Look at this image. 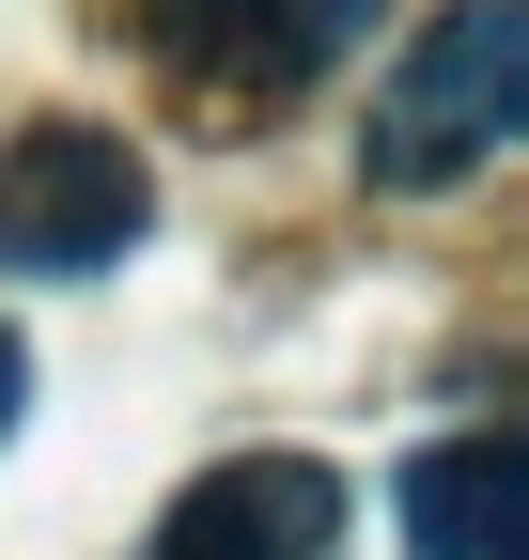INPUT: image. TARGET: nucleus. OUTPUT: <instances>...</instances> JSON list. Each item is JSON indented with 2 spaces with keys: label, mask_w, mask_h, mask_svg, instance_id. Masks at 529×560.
Here are the masks:
<instances>
[{
  "label": "nucleus",
  "mask_w": 529,
  "mask_h": 560,
  "mask_svg": "<svg viewBox=\"0 0 529 560\" xmlns=\"http://www.w3.org/2000/svg\"><path fill=\"white\" fill-rule=\"evenodd\" d=\"M498 140H529V0H451V16H421V47L389 62L358 172L374 187H451V172H483Z\"/></svg>",
  "instance_id": "nucleus-1"
},
{
  "label": "nucleus",
  "mask_w": 529,
  "mask_h": 560,
  "mask_svg": "<svg viewBox=\"0 0 529 560\" xmlns=\"http://www.w3.org/2000/svg\"><path fill=\"white\" fill-rule=\"evenodd\" d=\"M141 234H156V172L125 156L109 125H16L0 140V265L16 280L125 265Z\"/></svg>",
  "instance_id": "nucleus-2"
},
{
  "label": "nucleus",
  "mask_w": 529,
  "mask_h": 560,
  "mask_svg": "<svg viewBox=\"0 0 529 560\" xmlns=\"http://www.w3.org/2000/svg\"><path fill=\"white\" fill-rule=\"evenodd\" d=\"M358 32H389V0H141V47L203 94H311Z\"/></svg>",
  "instance_id": "nucleus-3"
},
{
  "label": "nucleus",
  "mask_w": 529,
  "mask_h": 560,
  "mask_svg": "<svg viewBox=\"0 0 529 560\" xmlns=\"http://www.w3.org/2000/svg\"><path fill=\"white\" fill-rule=\"evenodd\" d=\"M141 560H343V467L327 452H219L203 482H172Z\"/></svg>",
  "instance_id": "nucleus-4"
},
{
  "label": "nucleus",
  "mask_w": 529,
  "mask_h": 560,
  "mask_svg": "<svg viewBox=\"0 0 529 560\" xmlns=\"http://www.w3.org/2000/svg\"><path fill=\"white\" fill-rule=\"evenodd\" d=\"M529 545V420L436 436L405 467V560H514Z\"/></svg>",
  "instance_id": "nucleus-5"
},
{
  "label": "nucleus",
  "mask_w": 529,
  "mask_h": 560,
  "mask_svg": "<svg viewBox=\"0 0 529 560\" xmlns=\"http://www.w3.org/2000/svg\"><path fill=\"white\" fill-rule=\"evenodd\" d=\"M16 405H32V342L0 327V436H16Z\"/></svg>",
  "instance_id": "nucleus-6"
},
{
  "label": "nucleus",
  "mask_w": 529,
  "mask_h": 560,
  "mask_svg": "<svg viewBox=\"0 0 529 560\" xmlns=\"http://www.w3.org/2000/svg\"><path fill=\"white\" fill-rule=\"evenodd\" d=\"M514 560H529V545H514Z\"/></svg>",
  "instance_id": "nucleus-7"
}]
</instances>
